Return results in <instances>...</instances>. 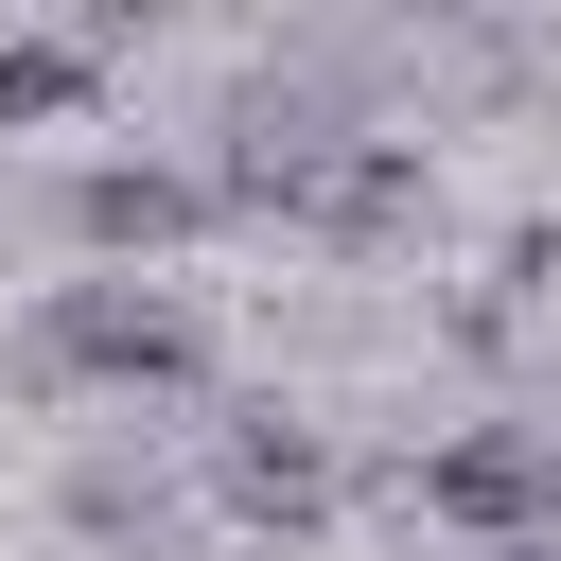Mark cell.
Wrapping results in <instances>:
<instances>
[{
  "mask_svg": "<svg viewBox=\"0 0 561 561\" xmlns=\"http://www.w3.org/2000/svg\"><path fill=\"white\" fill-rule=\"evenodd\" d=\"M18 386L35 403H193L210 316H193V280H53L18 316Z\"/></svg>",
  "mask_w": 561,
  "mask_h": 561,
  "instance_id": "6da1fadb",
  "label": "cell"
},
{
  "mask_svg": "<svg viewBox=\"0 0 561 561\" xmlns=\"http://www.w3.org/2000/svg\"><path fill=\"white\" fill-rule=\"evenodd\" d=\"M403 508L438 543H473V561L561 543V421H456V438H421L403 456Z\"/></svg>",
  "mask_w": 561,
  "mask_h": 561,
  "instance_id": "7a4b0ae2",
  "label": "cell"
},
{
  "mask_svg": "<svg viewBox=\"0 0 561 561\" xmlns=\"http://www.w3.org/2000/svg\"><path fill=\"white\" fill-rule=\"evenodd\" d=\"M210 526H245V543H316L333 526V491H351V456H333V421L316 403H280V386H245L228 421H210Z\"/></svg>",
  "mask_w": 561,
  "mask_h": 561,
  "instance_id": "3957f363",
  "label": "cell"
},
{
  "mask_svg": "<svg viewBox=\"0 0 561 561\" xmlns=\"http://www.w3.org/2000/svg\"><path fill=\"white\" fill-rule=\"evenodd\" d=\"M193 228H228L193 158H70V175H53V245H70V280H158Z\"/></svg>",
  "mask_w": 561,
  "mask_h": 561,
  "instance_id": "277c9868",
  "label": "cell"
},
{
  "mask_svg": "<svg viewBox=\"0 0 561 561\" xmlns=\"http://www.w3.org/2000/svg\"><path fill=\"white\" fill-rule=\"evenodd\" d=\"M53 526H70V543H140V561H158V543H175V473H158L140 438H88V456H70V491H53Z\"/></svg>",
  "mask_w": 561,
  "mask_h": 561,
  "instance_id": "5b68a950",
  "label": "cell"
},
{
  "mask_svg": "<svg viewBox=\"0 0 561 561\" xmlns=\"http://www.w3.org/2000/svg\"><path fill=\"white\" fill-rule=\"evenodd\" d=\"M105 70H123V18H88V35H0V140L88 123V105H105Z\"/></svg>",
  "mask_w": 561,
  "mask_h": 561,
  "instance_id": "8992f818",
  "label": "cell"
},
{
  "mask_svg": "<svg viewBox=\"0 0 561 561\" xmlns=\"http://www.w3.org/2000/svg\"><path fill=\"white\" fill-rule=\"evenodd\" d=\"M508 561H561V543H508Z\"/></svg>",
  "mask_w": 561,
  "mask_h": 561,
  "instance_id": "52a82bcc",
  "label": "cell"
}]
</instances>
